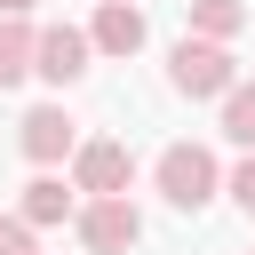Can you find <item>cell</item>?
Wrapping results in <instances>:
<instances>
[{"mask_svg": "<svg viewBox=\"0 0 255 255\" xmlns=\"http://www.w3.org/2000/svg\"><path fill=\"white\" fill-rule=\"evenodd\" d=\"M151 183H159V199H167L175 215H199V207L223 191V175H215V151H207V143H167V151H159V167H151Z\"/></svg>", "mask_w": 255, "mask_h": 255, "instance_id": "6da1fadb", "label": "cell"}, {"mask_svg": "<svg viewBox=\"0 0 255 255\" xmlns=\"http://www.w3.org/2000/svg\"><path fill=\"white\" fill-rule=\"evenodd\" d=\"M167 80H175V96H231V88H239V64H231V48H223V40L183 32V40H175V56H167Z\"/></svg>", "mask_w": 255, "mask_h": 255, "instance_id": "7a4b0ae2", "label": "cell"}, {"mask_svg": "<svg viewBox=\"0 0 255 255\" xmlns=\"http://www.w3.org/2000/svg\"><path fill=\"white\" fill-rule=\"evenodd\" d=\"M72 223H80V247H88V255H128V247L143 239V215H135V199H128V191L88 199Z\"/></svg>", "mask_w": 255, "mask_h": 255, "instance_id": "3957f363", "label": "cell"}, {"mask_svg": "<svg viewBox=\"0 0 255 255\" xmlns=\"http://www.w3.org/2000/svg\"><path fill=\"white\" fill-rule=\"evenodd\" d=\"M16 143H24V159H32V167H56V159H72V151H80V120H72L64 104H32V112L16 120Z\"/></svg>", "mask_w": 255, "mask_h": 255, "instance_id": "277c9868", "label": "cell"}, {"mask_svg": "<svg viewBox=\"0 0 255 255\" xmlns=\"http://www.w3.org/2000/svg\"><path fill=\"white\" fill-rule=\"evenodd\" d=\"M72 183H80L88 199L128 191V183H135V151H128V143H112V135H96V143H80V151H72Z\"/></svg>", "mask_w": 255, "mask_h": 255, "instance_id": "5b68a950", "label": "cell"}, {"mask_svg": "<svg viewBox=\"0 0 255 255\" xmlns=\"http://www.w3.org/2000/svg\"><path fill=\"white\" fill-rule=\"evenodd\" d=\"M88 56H96V32H80V24H48L40 32V80L48 88H72L88 72Z\"/></svg>", "mask_w": 255, "mask_h": 255, "instance_id": "8992f818", "label": "cell"}, {"mask_svg": "<svg viewBox=\"0 0 255 255\" xmlns=\"http://www.w3.org/2000/svg\"><path fill=\"white\" fill-rule=\"evenodd\" d=\"M88 32H96V56H120V64H128V56L143 48V8H135V0H104Z\"/></svg>", "mask_w": 255, "mask_h": 255, "instance_id": "52a82bcc", "label": "cell"}, {"mask_svg": "<svg viewBox=\"0 0 255 255\" xmlns=\"http://www.w3.org/2000/svg\"><path fill=\"white\" fill-rule=\"evenodd\" d=\"M72 191H80V183H72ZM72 191H64V175H32V183H24V207H16V215H24L32 231H48V223L80 215V199H72Z\"/></svg>", "mask_w": 255, "mask_h": 255, "instance_id": "ba28073f", "label": "cell"}, {"mask_svg": "<svg viewBox=\"0 0 255 255\" xmlns=\"http://www.w3.org/2000/svg\"><path fill=\"white\" fill-rule=\"evenodd\" d=\"M32 72H40V32L24 16H8L0 24V88H24Z\"/></svg>", "mask_w": 255, "mask_h": 255, "instance_id": "9c48e42d", "label": "cell"}, {"mask_svg": "<svg viewBox=\"0 0 255 255\" xmlns=\"http://www.w3.org/2000/svg\"><path fill=\"white\" fill-rule=\"evenodd\" d=\"M183 8H191V32L199 40H231L247 24V0H183Z\"/></svg>", "mask_w": 255, "mask_h": 255, "instance_id": "30bf717a", "label": "cell"}, {"mask_svg": "<svg viewBox=\"0 0 255 255\" xmlns=\"http://www.w3.org/2000/svg\"><path fill=\"white\" fill-rule=\"evenodd\" d=\"M223 135H231L239 151H255V88H231V96H223Z\"/></svg>", "mask_w": 255, "mask_h": 255, "instance_id": "8fae6325", "label": "cell"}, {"mask_svg": "<svg viewBox=\"0 0 255 255\" xmlns=\"http://www.w3.org/2000/svg\"><path fill=\"white\" fill-rule=\"evenodd\" d=\"M223 191L239 199V215H255V151H247V159L231 167V183H223Z\"/></svg>", "mask_w": 255, "mask_h": 255, "instance_id": "7c38bea8", "label": "cell"}, {"mask_svg": "<svg viewBox=\"0 0 255 255\" xmlns=\"http://www.w3.org/2000/svg\"><path fill=\"white\" fill-rule=\"evenodd\" d=\"M0 255H40V247H32V223H24V215H0Z\"/></svg>", "mask_w": 255, "mask_h": 255, "instance_id": "4fadbf2b", "label": "cell"}, {"mask_svg": "<svg viewBox=\"0 0 255 255\" xmlns=\"http://www.w3.org/2000/svg\"><path fill=\"white\" fill-rule=\"evenodd\" d=\"M32 8H40V0H0V16H32Z\"/></svg>", "mask_w": 255, "mask_h": 255, "instance_id": "5bb4252c", "label": "cell"}]
</instances>
